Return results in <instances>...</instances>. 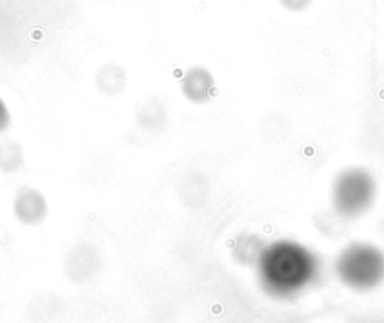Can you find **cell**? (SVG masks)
I'll use <instances>...</instances> for the list:
<instances>
[{
	"label": "cell",
	"mask_w": 384,
	"mask_h": 323,
	"mask_svg": "<svg viewBox=\"0 0 384 323\" xmlns=\"http://www.w3.org/2000/svg\"><path fill=\"white\" fill-rule=\"evenodd\" d=\"M335 274L348 289H375L384 281V253L369 242H351L336 255Z\"/></svg>",
	"instance_id": "obj_2"
},
{
	"label": "cell",
	"mask_w": 384,
	"mask_h": 323,
	"mask_svg": "<svg viewBox=\"0 0 384 323\" xmlns=\"http://www.w3.org/2000/svg\"><path fill=\"white\" fill-rule=\"evenodd\" d=\"M15 216L24 224H39L47 215V203L39 191L33 188H21L14 201Z\"/></svg>",
	"instance_id": "obj_5"
},
{
	"label": "cell",
	"mask_w": 384,
	"mask_h": 323,
	"mask_svg": "<svg viewBox=\"0 0 384 323\" xmlns=\"http://www.w3.org/2000/svg\"><path fill=\"white\" fill-rule=\"evenodd\" d=\"M11 123V116H9V110H8L6 104L3 102V99L0 98V132L8 129V126Z\"/></svg>",
	"instance_id": "obj_10"
},
{
	"label": "cell",
	"mask_w": 384,
	"mask_h": 323,
	"mask_svg": "<svg viewBox=\"0 0 384 323\" xmlns=\"http://www.w3.org/2000/svg\"><path fill=\"white\" fill-rule=\"evenodd\" d=\"M377 197V180L363 167H347L332 185V206L338 215L354 220L369 211Z\"/></svg>",
	"instance_id": "obj_3"
},
{
	"label": "cell",
	"mask_w": 384,
	"mask_h": 323,
	"mask_svg": "<svg viewBox=\"0 0 384 323\" xmlns=\"http://www.w3.org/2000/svg\"><path fill=\"white\" fill-rule=\"evenodd\" d=\"M278 2L287 12L291 14H303L314 3V0H278Z\"/></svg>",
	"instance_id": "obj_9"
},
{
	"label": "cell",
	"mask_w": 384,
	"mask_h": 323,
	"mask_svg": "<svg viewBox=\"0 0 384 323\" xmlns=\"http://www.w3.org/2000/svg\"><path fill=\"white\" fill-rule=\"evenodd\" d=\"M138 122L147 131H161L167 123V111L159 102L149 101L138 114Z\"/></svg>",
	"instance_id": "obj_8"
},
{
	"label": "cell",
	"mask_w": 384,
	"mask_h": 323,
	"mask_svg": "<svg viewBox=\"0 0 384 323\" xmlns=\"http://www.w3.org/2000/svg\"><path fill=\"white\" fill-rule=\"evenodd\" d=\"M255 265L263 290L276 299L302 295L321 274L320 257L293 239H278L264 245Z\"/></svg>",
	"instance_id": "obj_1"
},
{
	"label": "cell",
	"mask_w": 384,
	"mask_h": 323,
	"mask_svg": "<svg viewBox=\"0 0 384 323\" xmlns=\"http://www.w3.org/2000/svg\"><path fill=\"white\" fill-rule=\"evenodd\" d=\"M98 90L105 96H116L126 87L128 75L120 65L108 62L98 69L95 77Z\"/></svg>",
	"instance_id": "obj_6"
},
{
	"label": "cell",
	"mask_w": 384,
	"mask_h": 323,
	"mask_svg": "<svg viewBox=\"0 0 384 323\" xmlns=\"http://www.w3.org/2000/svg\"><path fill=\"white\" fill-rule=\"evenodd\" d=\"M24 164L23 147L18 141L5 140L0 141V172L14 173Z\"/></svg>",
	"instance_id": "obj_7"
},
{
	"label": "cell",
	"mask_w": 384,
	"mask_h": 323,
	"mask_svg": "<svg viewBox=\"0 0 384 323\" xmlns=\"http://www.w3.org/2000/svg\"><path fill=\"white\" fill-rule=\"evenodd\" d=\"M216 92V83L212 72L204 66H192L182 78V93L194 104L209 102Z\"/></svg>",
	"instance_id": "obj_4"
}]
</instances>
